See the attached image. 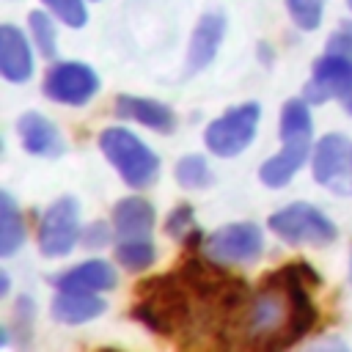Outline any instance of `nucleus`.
I'll return each instance as SVG.
<instances>
[{"mask_svg":"<svg viewBox=\"0 0 352 352\" xmlns=\"http://www.w3.org/2000/svg\"><path fill=\"white\" fill-rule=\"evenodd\" d=\"M25 242V220L8 192L0 195V256H14Z\"/></svg>","mask_w":352,"mask_h":352,"instance_id":"nucleus-20","label":"nucleus"},{"mask_svg":"<svg viewBox=\"0 0 352 352\" xmlns=\"http://www.w3.org/2000/svg\"><path fill=\"white\" fill-rule=\"evenodd\" d=\"M349 88H352V58L324 52L322 58H316L314 72L302 85V99H308L311 104H322L330 99H341Z\"/></svg>","mask_w":352,"mask_h":352,"instance_id":"nucleus-9","label":"nucleus"},{"mask_svg":"<svg viewBox=\"0 0 352 352\" xmlns=\"http://www.w3.org/2000/svg\"><path fill=\"white\" fill-rule=\"evenodd\" d=\"M157 250L148 236H129L116 245V264H121L129 272H143L154 264Z\"/></svg>","mask_w":352,"mask_h":352,"instance_id":"nucleus-21","label":"nucleus"},{"mask_svg":"<svg viewBox=\"0 0 352 352\" xmlns=\"http://www.w3.org/2000/svg\"><path fill=\"white\" fill-rule=\"evenodd\" d=\"M41 91H44L47 99H52L58 104L80 107V104H85V102H91L96 96L99 77L82 60H60V63L50 66Z\"/></svg>","mask_w":352,"mask_h":352,"instance_id":"nucleus-8","label":"nucleus"},{"mask_svg":"<svg viewBox=\"0 0 352 352\" xmlns=\"http://www.w3.org/2000/svg\"><path fill=\"white\" fill-rule=\"evenodd\" d=\"M311 151V143H283V148L278 154H272L267 162H261L258 168V179L267 187H286L294 173L305 165Z\"/></svg>","mask_w":352,"mask_h":352,"instance_id":"nucleus-18","label":"nucleus"},{"mask_svg":"<svg viewBox=\"0 0 352 352\" xmlns=\"http://www.w3.org/2000/svg\"><path fill=\"white\" fill-rule=\"evenodd\" d=\"M286 11L300 30H316L322 22L324 0H286Z\"/></svg>","mask_w":352,"mask_h":352,"instance_id":"nucleus-24","label":"nucleus"},{"mask_svg":"<svg viewBox=\"0 0 352 352\" xmlns=\"http://www.w3.org/2000/svg\"><path fill=\"white\" fill-rule=\"evenodd\" d=\"M0 72L8 82H28L33 77V52L25 33L6 22L0 25Z\"/></svg>","mask_w":352,"mask_h":352,"instance_id":"nucleus-14","label":"nucleus"},{"mask_svg":"<svg viewBox=\"0 0 352 352\" xmlns=\"http://www.w3.org/2000/svg\"><path fill=\"white\" fill-rule=\"evenodd\" d=\"M217 261H187L157 280L143 283L135 302V316L160 336L173 341L236 344V324L248 300V286L239 278L214 270Z\"/></svg>","mask_w":352,"mask_h":352,"instance_id":"nucleus-1","label":"nucleus"},{"mask_svg":"<svg viewBox=\"0 0 352 352\" xmlns=\"http://www.w3.org/2000/svg\"><path fill=\"white\" fill-rule=\"evenodd\" d=\"M165 231H168V236L179 239V242L195 239V214H192V206L182 204V206L170 209V214L165 220Z\"/></svg>","mask_w":352,"mask_h":352,"instance_id":"nucleus-25","label":"nucleus"},{"mask_svg":"<svg viewBox=\"0 0 352 352\" xmlns=\"http://www.w3.org/2000/svg\"><path fill=\"white\" fill-rule=\"evenodd\" d=\"M33 316H36L33 300H30V297H19V300L14 302V324H16V330L25 333V336H30V330H33Z\"/></svg>","mask_w":352,"mask_h":352,"instance_id":"nucleus-28","label":"nucleus"},{"mask_svg":"<svg viewBox=\"0 0 352 352\" xmlns=\"http://www.w3.org/2000/svg\"><path fill=\"white\" fill-rule=\"evenodd\" d=\"M28 25H30V38H33L36 50L41 52V58L52 60L58 55V33H55L52 16L44 14V11H30L28 14Z\"/></svg>","mask_w":352,"mask_h":352,"instance_id":"nucleus-23","label":"nucleus"},{"mask_svg":"<svg viewBox=\"0 0 352 352\" xmlns=\"http://www.w3.org/2000/svg\"><path fill=\"white\" fill-rule=\"evenodd\" d=\"M118 283V275L113 270L110 261L104 258H88L72 270H63L52 278V286L58 292H88V294H99L107 292Z\"/></svg>","mask_w":352,"mask_h":352,"instance_id":"nucleus-12","label":"nucleus"},{"mask_svg":"<svg viewBox=\"0 0 352 352\" xmlns=\"http://www.w3.org/2000/svg\"><path fill=\"white\" fill-rule=\"evenodd\" d=\"M278 135L283 143H311L314 118H311V102L308 99H289L280 107Z\"/></svg>","mask_w":352,"mask_h":352,"instance_id":"nucleus-19","label":"nucleus"},{"mask_svg":"<svg viewBox=\"0 0 352 352\" xmlns=\"http://www.w3.org/2000/svg\"><path fill=\"white\" fill-rule=\"evenodd\" d=\"M267 226L275 236H280L283 242H292V245L324 248V245L336 242V236H338L336 223L322 209H316L305 201H297V204H289V206L272 212Z\"/></svg>","mask_w":352,"mask_h":352,"instance_id":"nucleus-4","label":"nucleus"},{"mask_svg":"<svg viewBox=\"0 0 352 352\" xmlns=\"http://www.w3.org/2000/svg\"><path fill=\"white\" fill-rule=\"evenodd\" d=\"M16 132H19L22 148L33 157H60L66 151V143L58 126L36 110H28L16 118Z\"/></svg>","mask_w":352,"mask_h":352,"instance_id":"nucleus-11","label":"nucleus"},{"mask_svg":"<svg viewBox=\"0 0 352 352\" xmlns=\"http://www.w3.org/2000/svg\"><path fill=\"white\" fill-rule=\"evenodd\" d=\"M223 36H226V16H223L220 11H206V14L198 19V25H195V30H192V36H190V47H187V74H195V72L206 69V66L214 60Z\"/></svg>","mask_w":352,"mask_h":352,"instance_id":"nucleus-13","label":"nucleus"},{"mask_svg":"<svg viewBox=\"0 0 352 352\" xmlns=\"http://www.w3.org/2000/svg\"><path fill=\"white\" fill-rule=\"evenodd\" d=\"M80 234H82L80 204L72 195H63L44 209L38 228H36V242H38L41 256L58 258V256H66L80 242Z\"/></svg>","mask_w":352,"mask_h":352,"instance_id":"nucleus-6","label":"nucleus"},{"mask_svg":"<svg viewBox=\"0 0 352 352\" xmlns=\"http://www.w3.org/2000/svg\"><path fill=\"white\" fill-rule=\"evenodd\" d=\"M116 116L118 118H126V121H135V124H143L146 129H154L160 135H168L176 126L173 110L168 104H162L157 99H146V96L121 94L116 99Z\"/></svg>","mask_w":352,"mask_h":352,"instance_id":"nucleus-15","label":"nucleus"},{"mask_svg":"<svg viewBox=\"0 0 352 352\" xmlns=\"http://www.w3.org/2000/svg\"><path fill=\"white\" fill-rule=\"evenodd\" d=\"M204 253L217 264H253L264 253V234L256 223H228L204 239Z\"/></svg>","mask_w":352,"mask_h":352,"instance_id":"nucleus-7","label":"nucleus"},{"mask_svg":"<svg viewBox=\"0 0 352 352\" xmlns=\"http://www.w3.org/2000/svg\"><path fill=\"white\" fill-rule=\"evenodd\" d=\"M99 148L132 190H146L157 182L160 157L135 132L124 126H107L99 135Z\"/></svg>","mask_w":352,"mask_h":352,"instance_id":"nucleus-3","label":"nucleus"},{"mask_svg":"<svg viewBox=\"0 0 352 352\" xmlns=\"http://www.w3.org/2000/svg\"><path fill=\"white\" fill-rule=\"evenodd\" d=\"M44 6L50 8V14H55L69 28H82L88 22L85 0H44Z\"/></svg>","mask_w":352,"mask_h":352,"instance_id":"nucleus-26","label":"nucleus"},{"mask_svg":"<svg viewBox=\"0 0 352 352\" xmlns=\"http://www.w3.org/2000/svg\"><path fill=\"white\" fill-rule=\"evenodd\" d=\"M0 294H8V272L0 275Z\"/></svg>","mask_w":352,"mask_h":352,"instance_id":"nucleus-31","label":"nucleus"},{"mask_svg":"<svg viewBox=\"0 0 352 352\" xmlns=\"http://www.w3.org/2000/svg\"><path fill=\"white\" fill-rule=\"evenodd\" d=\"M341 102H344V110H346V113L352 116V88H349V91H346V94L341 96Z\"/></svg>","mask_w":352,"mask_h":352,"instance_id":"nucleus-30","label":"nucleus"},{"mask_svg":"<svg viewBox=\"0 0 352 352\" xmlns=\"http://www.w3.org/2000/svg\"><path fill=\"white\" fill-rule=\"evenodd\" d=\"M107 302L99 294L88 292H58L55 300L50 302V314L60 324H82L96 316H102Z\"/></svg>","mask_w":352,"mask_h":352,"instance_id":"nucleus-17","label":"nucleus"},{"mask_svg":"<svg viewBox=\"0 0 352 352\" xmlns=\"http://www.w3.org/2000/svg\"><path fill=\"white\" fill-rule=\"evenodd\" d=\"M311 280H316V275L302 261H292L261 278L242 305L236 344L264 352L294 346L319 319Z\"/></svg>","mask_w":352,"mask_h":352,"instance_id":"nucleus-2","label":"nucleus"},{"mask_svg":"<svg viewBox=\"0 0 352 352\" xmlns=\"http://www.w3.org/2000/svg\"><path fill=\"white\" fill-rule=\"evenodd\" d=\"M258 121H261V107L256 102H245V104L231 107L228 113L217 116L206 126V132H204L206 148L212 154H217V157H236V154H242L253 143Z\"/></svg>","mask_w":352,"mask_h":352,"instance_id":"nucleus-5","label":"nucleus"},{"mask_svg":"<svg viewBox=\"0 0 352 352\" xmlns=\"http://www.w3.org/2000/svg\"><path fill=\"white\" fill-rule=\"evenodd\" d=\"M311 170L319 184L333 190H346L344 179H352V143L338 132L324 135L314 146Z\"/></svg>","mask_w":352,"mask_h":352,"instance_id":"nucleus-10","label":"nucleus"},{"mask_svg":"<svg viewBox=\"0 0 352 352\" xmlns=\"http://www.w3.org/2000/svg\"><path fill=\"white\" fill-rule=\"evenodd\" d=\"M176 182L184 190H204L212 184V168L204 154H184L176 162Z\"/></svg>","mask_w":352,"mask_h":352,"instance_id":"nucleus-22","label":"nucleus"},{"mask_svg":"<svg viewBox=\"0 0 352 352\" xmlns=\"http://www.w3.org/2000/svg\"><path fill=\"white\" fill-rule=\"evenodd\" d=\"M346 6H349V8H352V0H346Z\"/></svg>","mask_w":352,"mask_h":352,"instance_id":"nucleus-32","label":"nucleus"},{"mask_svg":"<svg viewBox=\"0 0 352 352\" xmlns=\"http://www.w3.org/2000/svg\"><path fill=\"white\" fill-rule=\"evenodd\" d=\"M327 52L349 55V58H352V22H344V25L327 38Z\"/></svg>","mask_w":352,"mask_h":352,"instance_id":"nucleus-29","label":"nucleus"},{"mask_svg":"<svg viewBox=\"0 0 352 352\" xmlns=\"http://www.w3.org/2000/svg\"><path fill=\"white\" fill-rule=\"evenodd\" d=\"M113 228L118 239L148 236L154 231V206L143 195H126L113 206Z\"/></svg>","mask_w":352,"mask_h":352,"instance_id":"nucleus-16","label":"nucleus"},{"mask_svg":"<svg viewBox=\"0 0 352 352\" xmlns=\"http://www.w3.org/2000/svg\"><path fill=\"white\" fill-rule=\"evenodd\" d=\"M113 226L107 223V220H94V223H88L85 228H82V234H80V242L85 245V248H91V250H99V248H104V245H110V239H113Z\"/></svg>","mask_w":352,"mask_h":352,"instance_id":"nucleus-27","label":"nucleus"}]
</instances>
